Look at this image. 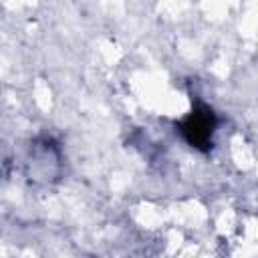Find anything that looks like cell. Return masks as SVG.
<instances>
[{"mask_svg": "<svg viewBox=\"0 0 258 258\" xmlns=\"http://www.w3.org/2000/svg\"><path fill=\"white\" fill-rule=\"evenodd\" d=\"M214 115L210 109H196L183 123H181V131L185 135V139L196 145V147H208L212 143V131H214Z\"/></svg>", "mask_w": 258, "mask_h": 258, "instance_id": "6da1fadb", "label": "cell"}]
</instances>
